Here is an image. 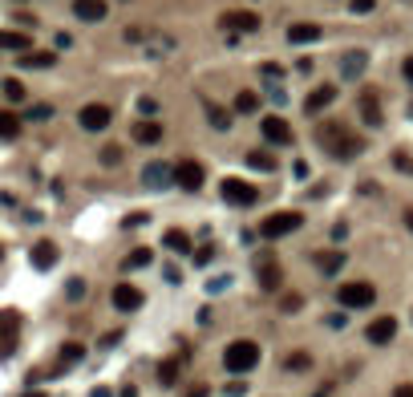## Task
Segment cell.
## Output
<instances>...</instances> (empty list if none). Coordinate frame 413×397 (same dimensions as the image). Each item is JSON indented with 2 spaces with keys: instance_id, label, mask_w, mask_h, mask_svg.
I'll return each instance as SVG.
<instances>
[{
  "instance_id": "cell-2",
  "label": "cell",
  "mask_w": 413,
  "mask_h": 397,
  "mask_svg": "<svg viewBox=\"0 0 413 397\" xmlns=\"http://www.w3.org/2000/svg\"><path fill=\"white\" fill-rule=\"evenodd\" d=\"M223 365H227V373H252L259 365V345L255 341H231L227 353H223Z\"/></svg>"
},
{
  "instance_id": "cell-45",
  "label": "cell",
  "mask_w": 413,
  "mask_h": 397,
  "mask_svg": "<svg viewBox=\"0 0 413 397\" xmlns=\"http://www.w3.org/2000/svg\"><path fill=\"white\" fill-rule=\"evenodd\" d=\"M211 256H215V248H203V252H195V264H211Z\"/></svg>"
},
{
  "instance_id": "cell-23",
  "label": "cell",
  "mask_w": 413,
  "mask_h": 397,
  "mask_svg": "<svg viewBox=\"0 0 413 397\" xmlns=\"http://www.w3.org/2000/svg\"><path fill=\"white\" fill-rule=\"evenodd\" d=\"M21 134V118L13 110H0V138H17Z\"/></svg>"
},
{
  "instance_id": "cell-4",
  "label": "cell",
  "mask_w": 413,
  "mask_h": 397,
  "mask_svg": "<svg viewBox=\"0 0 413 397\" xmlns=\"http://www.w3.org/2000/svg\"><path fill=\"white\" fill-rule=\"evenodd\" d=\"M17 341H21V312L4 308V312H0V357H13V353H17Z\"/></svg>"
},
{
  "instance_id": "cell-14",
  "label": "cell",
  "mask_w": 413,
  "mask_h": 397,
  "mask_svg": "<svg viewBox=\"0 0 413 397\" xmlns=\"http://www.w3.org/2000/svg\"><path fill=\"white\" fill-rule=\"evenodd\" d=\"M365 337L373 345H389L393 337H397V321H393V316H377V321L365 328Z\"/></svg>"
},
{
  "instance_id": "cell-38",
  "label": "cell",
  "mask_w": 413,
  "mask_h": 397,
  "mask_svg": "<svg viewBox=\"0 0 413 397\" xmlns=\"http://www.w3.org/2000/svg\"><path fill=\"white\" fill-rule=\"evenodd\" d=\"M102 163L118 166V163H122V146H106V150H102Z\"/></svg>"
},
{
  "instance_id": "cell-18",
  "label": "cell",
  "mask_w": 413,
  "mask_h": 397,
  "mask_svg": "<svg viewBox=\"0 0 413 397\" xmlns=\"http://www.w3.org/2000/svg\"><path fill=\"white\" fill-rule=\"evenodd\" d=\"M365 65H369V53L365 49H348L341 57V77H361L365 73Z\"/></svg>"
},
{
  "instance_id": "cell-15",
  "label": "cell",
  "mask_w": 413,
  "mask_h": 397,
  "mask_svg": "<svg viewBox=\"0 0 413 397\" xmlns=\"http://www.w3.org/2000/svg\"><path fill=\"white\" fill-rule=\"evenodd\" d=\"M134 142H142V146H154V142H162V122L159 118H142V122H134Z\"/></svg>"
},
{
  "instance_id": "cell-27",
  "label": "cell",
  "mask_w": 413,
  "mask_h": 397,
  "mask_svg": "<svg viewBox=\"0 0 413 397\" xmlns=\"http://www.w3.org/2000/svg\"><path fill=\"white\" fill-rule=\"evenodd\" d=\"M361 114H365L369 126H381V106H377V97H373V94L361 97Z\"/></svg>"
},
{
  "instance_id": "cell-21",
  "label": "cell",
  "mask_w": 413,
  "mask_h": 397,
  "mask_svg": "<svg viewBox=\"0 0 413 397\" xmlns=\"http://www.w3.org/2000/svg\"><path fill=\"white\" fill-rule=\"evenodd\" d=\"M29 45H33V41H29V33H13V29H0V49H4V53H24Z\"/></svg>"
},
{
  "instance_id": "cell-48",
  "label": "cell",
  "mask_w": 413,
  "mask_h": 397,
  "mask_svg": "<svg viewBox=\"0 0 413 397\" xmlns=\"http://www.w3.org/2000/svg\"><path fill=\"white\" fill-rule=\"evenodd\" d=\"M405 77H410V81H413V57H410V61H405Z\"/></svg>"
},
{
  "instance_id": "cell-8",
  "label": "cell",
  "mask_w": 413,
  "mask_h": 397,
  "mask_svg": "<svg viewBox=\"0 0 413 397\" xmlns=\"http://www.w3.org/2000/svg\"><path fill=\"white\" fill-rule=\"evenodd\" d=\"M110 106H102V102H90V106H81V114H77V122H81V130H106L110 126Z\"/></svg>"
},
{
  "instance_id": "cell-40",
  "label": "cell",
  "mask_w": 413,
  "mask_h": 397,
  "mask_svg": "<svg viewBox=\"0 0 413 397\" xmlns=\"http://www.w3.org/2000/svg\"><path fill=\"white\" fill-rule=\"evenodd\" d=\"M393 166H397V170H405V175H413V159H410V154H393Z\"/></svg>"
},
{
  "instance_id": "cell-13",
  "label": "cell",
  "mask_w": 413,
  "mask_h": 397,
  "mask_svg": "<svg viewBox=\"0 0 413 397\" xmlns=\"http://www.w3.org/2000/svg\"><path fill=\"white\" fill-rule=\"evenodd\" d=\"M142 183H146V187H170V183H175V166L146 163L142 166Z\"/></svg>"
},
{
  "instance_id": "cell-6",
  "label": "cell",
  "mask_w": 413,
  "mask_h": 397,
  "mask_svg": "<svg viewBox=\"0 0 413 397\" xmlns=\"http://www.w3.org/2000/svg\"><path fill=\"white\" fill-rule=\"evenodd\" d=\"M341 304L344 308H369V304L377 300V292H373V284H365V280H353V284H341Z\"/></svg>"
},
{
  "instance_id": "cell-12",
  "label": "cell",
  "mask_w": 413,
  "mask_h": 397,
  "mask_svg": "<svg viewBox=\"0 0 413 397\" xmlns=\"http://www.w3.org/2000/svg\"><path fill=\"white\" fill-rule=\"evenodd\" d=\"M175 183H179L183 191H199V187H203V166L191 163V159L179 163V166H175Z\"/></svg>"
},
{
  "instance_id": "cell-19",
  "label": "cell",
  "mask_w": 413,
  "mask_h": 397,
  "mask_svg": "<svg viewBox=\"0 0 413 397\" xmlns=\"http://www.w3.org/2000/svg\"><path fill=\"white\" fill-rule=\"evenodd\" d=\"M29 259H33V268H41V272H49V268L57 264V243H49V239H41V243H33V252H29Z\"/></svg>"
},
{
  "instance_id": "cell-34",
  "label": "cell",
  "mask_w": 413,
  "mask_h": 397,
  "mask_svg": "<svg viewBox=\"0 0 413 397\" xmlns=\"http://www.w3.org/2000/svg\"><path fill=\"white\" fill-rule=\"evenodd\" d=\"M248 166H255V170H275V159H272V154H259V150H252V154H248Z\"/></svg>"
},
{
  "instance_id": "cell-3",
  "label": "cell",
  "mask_w": 413,
  "mask_h": 397,
  "mask_svg": "<svg viewBox=\"0 0 413 397\" xmlns=\"http://www.w3.org/2000/svg\"><path fill=\"white\" fill-rule=\"evenodd\" d=\"M304 223V215H296V211H275V215H268L264 223H259V235L264 239H284V235H292Z\"/></svg>"
},
{
  "instance_id": "cell-51",
  "label": "cell",
  "mask_w": 413,
  "mask_h": 397,
  "mask_svg": "<svg viewBox=\"0 0 413 397\" xmlns=\"http://www.w3.org/2000/svg\"><path fill=\"white\" fill-rule=\"evenodd\" d=\"M24 397H45V394H33V389H29V394H24Z\"/></svg>"
},
{
  "instance_id": "cell-29",
  "label": "cell",
  "mask_w": 413,
  "mask_h": 397,
  "mask_svg": "<svg viewBox=\"0 0 413 397\" xmlns=\"http://www.w3.org/2000/svg\"><path fill=\"white\" fill-rule=\"evenodd\" d=\"M150 259H154V252H150V248H134V252L126 256V264H122V268H126V272H130V268H146Z\"/></svg>"
},
{
  "instance_id": "cell-7",
  "label": "cell",
  "mask_w": 413,
  "mask_h": 397,
  "mask_svg": "<svg viewBox=\"0 0 413 397\" xmlns=\"http://www.w3.org/2000/svg\"><path fill=\"white\" fill-rule=\"evenodd\" d=\"M219 21H223L227 33H259V24H264L255 13H248V8H227Z\"/></svg>"
},
{
  "instance_id": "cell-9",
  "label": "cell",
  "mask_w": 413,
  "mask_h": 397,
  "mask_svg": "<svg viewBox=\"0 0 413 397\" xmlns=\"http://www.w3.org/2000/svg\"><path fill=\"white\" fill-rule=\"evenodd\" d=\"M255 276H259V288H264V292H275L280 280H284V272H280V264H275L272 256L255 259Z\"/></svg>"
},
{
  "instance_id": "cell-20",
  "label": "cell",
  "mask_w": 413,
  "mask_h": 397,
  "mask_svg": "<svg viewBox=\"0 0 413 397\" xmlns=\"http://www.w3.org/2000/svg\"><path fill=\"white\" fill-rule=\"evenodd\" d=\"M288 41L292 45H312V41H321V24H312V21H300L288 29Z\"/></svg>"
},
{
  "instance_id": "cell-32",
  "label": "cell",
  "mask_w": 413,
  "mask_h": 397,
  "mask_svg": "<svg viewBox=\"0 0 413 397\" xmlns=\"http://www.w3.org/2000/svg\"><path fill=\"white\" fill-rule=\"evenodd\" d=\"M0 86H4V97H8V102H24V86L17 81V77H4Z\"/></svg>"
},
{
  "instance_id": "cell-22",
  "label": "cell",
  "mask_w": 413,
  "mask_h": 397,
  "mask_svg": "<svg viewBox=\"0 0 413 397\" xmlns=\"http://www.w3.org/2000/svg\"><path fill=\"white\" fill-rule=\"evenodd\" d=\"M57 65V53H24L21 70H53Z\"/></svg>"
},
{
  "instance_id": "cell-11",
  "label": "cell",
  "mask_w": 413,
  "mask_h": 397,
  "mask_svg": "<svg viewBox=\"0 0 413 397\" xmlns=\"http://www.w3.org/2000/svg\"><path fill=\"white\" fill-rule=\"evenodd\" d=\"M73 13H77V21L97 24V21H106L110 4H106V0H73Z\"/></svg>"
},
{
  "instance_id": "cell-31",
  "label": "cell",
  "mask_w": 413,
  "mask_h": 397,
  "mask_svg": "<svg viewBox=\"0 0 413 397\" xmlns=\"http://www.w3.org/2000/svg\"><path fill=\"white\" fill-rule=\"evenodd\" d=\"M308 365H312V357H308V353H292V357L284 361V369H288V373H304Z\"/></svg>"
},
{
  "instance_id": "cell-36",
  "label": "cell",
  "mask_w": 413,
  "mask_h": 397,
  "mask_svg": "<svg viewBox=\"0 0 413 397\" xmlns=\"http://www.w3.org/2000/svg\"><path fill=\"white\" fill-rule=\"evenodd\" d=\"M65 296H69V300H81V296H86V280H81V276H73V280L65 284Z\"/></svg>"
},
{
  "instance_id": "cell-16",
  "label": "cell",
  "mask_w": 413,
  "mask_h": 397,
  "mask_svg": "<svg viewBox=\"0 0 413 397\" xmlns=\"http://www.w3.org/2000/svg\"><path fill=\"white\" fill-rule=\"evenodd\" d=\"M114 308L118 312H138V308H142V292H138L134 284H118L114 288Z\"/></svg>"
},
{
  "instance_id": "cell-26",
  "label": "cell",
  "mask_w": 413,
  "mask_h": 397,
  "mask_svg": "<svg viewBox=\"0 0 413 397\" xmlns=\"http://www.w3.org/2000/svg\"><path fill=\"white\" fill-rule=\"evenodd\" d=\"M203 106H206L211 126H215V130H227V126H231V114H227V110H223V106H215V102H203Z\"/></svg>"
},
{
  "instance_id": "cell-17",
  "label": "cell",
  "mask_w": 413,
  "mask_h": 397,
  "mask_svg": "<svg viewBox=\"0 0 413 397\" xmlns=\"http://www.w3.org/2000/svg\"><path fill=\"white\" fill-rule=\"evenodd\" d=\"M332 102H337V86H316L312 94L304 97V110H308V114H321V110H328Z\"/></svg>"
},
{
  "instance_id": "cell-47",
  "label": "cell",
  "mask_w": 413,
  "mask_h": 397,
  "mask_svg": "<svg viewBox=\"0 0 413 397\" xmlns=\"http://www.w3.org/2000/svg\"><path fill=\"white\" fill-rule=\"evenodd\" d=\"M93 397H114V394H110L106 385H97V389H93Z\"/></svg>"
},
{
  "instance_id": "cell-5",
  "label": "cell",
  "mask_w": 413,
  "mask_h": 397,
  "mask_svg": "<svg viewBox=\"0 0 413 397\" xmlns=\"http://www.w3.org/2000/svg\"><path fill=\"white\" fill-rule=\"evenodd\" d=\"M223 199L227 203H235V207H252L255 199H259V191H255V183H248V179H223Z\"/></svg>"
},
{
  "instance_id": "cell-50",
  "label": "cell",
  "mask_w": 413,
  "mask_h": 397,
  "mask_svg": "<svg viewBox=\"0 0 413 397\" xmlns=\"http://www.w3.org/2000/svg\"><path fill=\"white\" fill-rule=\"evenodd\" d=\"M118 397H138V394H134V385H130V389H122V394H118Z\"/></svg>"
},
{
  "instance_id": "cell-24",
  "label": "cell",
  "mask_w": 413,
  "mask_h": 397,
  "mask_svg": "<svg viewBox=\"0 0 413 397\" xmlns=\"http://www.w3.org/2000/svg\"><path fill=\"white\" fill-rule=\"evenodd\" d=\"M162 243H166L170 252H179V256L191 252V235H186V232H166V235H162Z\"/></svg>"
},
{
  "instance_id": "cell-10",
  "label": "cell",
  "mask_w": 413,
  "mask_h": 397,
  "mask_svg": "<svg viewBox=\"0 0 413 397\" xmlns=\"http://www.w3.org/2000/svg\"><path fill=\"white\" fill-rule=\"evenodd\" d=\"M259 130H264V138L275 142V146H292V126H288L284 118H264Z\"/></svg>"
},
{
  "instance_id": "cell-25",
  "label": "cell",
  "mask_w": 413,
  "mask_h": 397,
  "mask_svg": "<svg viewBox=\"0 0 413 397\" xmlns=\"http://www.w3.org/2000/svg\"><path fill=\"white\" fill-rule=\"evenodd\" d=\"M81 357H86V345L69 341V345H61V357H57V361H61V369H69V365H77Z\"/></svg>"
},
{
  "instance_id": "cell-44",
  "label": "cell",
  "mask_w": 413,
  "mask_h": 397,
  "mask_svg": "<svg viewBox=\"0 0 413 397\" xmlns=\"http://www.w3.org/2000/svg\"><path fill=\"white\" fill-rule=\"evenodd\" d=\"M248 394V385H243V381H231L227 385V397H243Z\"/></svg>"
},
{
  "instance_id": "cell-46",
  "label": "cell",
  "mask_w": 413,
  "mask_h": 397,
  "mask_svg": "<svg viewBox=\"0 0 413 397\" xmlns=\"http://www.w3.org/2000/svg\"><path fill=\"white\" fill-rule=\"evenodd\" d=\"M393 397H413V385H397V389H393Z\"/></svg>"
},
{
  "instance_id": "cell-42",
  "label": "cell",
  "mask_w": 413,
  "mask_h": 397,
  "mask_svg": "<svg viewBox=\"0 0 413 397\" xmlns=\"http://www.w3.org/2000/svg\"><path fill=\"white\" fill-rule=\"evenodd\" d=\"M373 4H377V0H348L353 13H373Z\"/></svg>"
},
{
  "instance_id": "cell-30",
  "label": "cell",
  "mask_w": 413,
  "mask_h": 397,
  "mask_svg": "<svg viewBox=\"0 0 413 397\" xmlns=\"http://www.w3.org/2000/svg\"><path fill=\"white\" fill-rule=\"evenodd\" d=\"M341 268H344V252H324L321 256V272L332 276V272H341Z\"/></svg>"
},
{
  "instance_id": "cell-43",
  "label": "cell",
  "mask_w": 413,
  "mask_h": 397,
  "mask_svg": "<svg viewBox=\"0 0 413 397\" xmlns=\"http://www.w3.org/2000/svg\"><path fill=\"white\" fill-rule=\"evenodd\" d=\"M206 288H211V292H223V288H231V276H215Z\"/></svg>"
},
{
  "instance_id": "cell-39",
  "label": "cell",
  "mask_w": 413,
  "mask_h": 397,
  "mask_svg": "<svg viewBox=\"0 0 413 397\" xmlns=\"http://www.w3.org/2000/svg\"><path fill=\"white\" fill-rule=\"evenodd\" d=\"M138 110H142L146 118H154V114H159V102H154V97H142V102H138Z\"/></svg>"
},
{
  "instance_id": "cell-41",
  "label": "cell",
  "mask_w": 413,
  "mask_h": 397,
  "mask_svg": "<svg viewBox=\"0 0 413 397\" xmlns=\"http://www.w3.org/2000/svg\"><path fill=\"white\" fill-rule=\"evenodd\" d=\"M142 223H146V211H138V215H126V219H122V227H142Z\"/></svg>"
},
{
  "instance_id": "cell-28",
  "label": "cell",
  "mask_w": 413,
  "mask_h": 397,
  "mask_svg": "<svg viewBox=\"0 0 413 397\" xmlns=\"http://www.w3.org/2000/svg\"><path fill=\"white\" fill-rule=\"evenodd\" d=\"M235 110H239V114H255V110H259V94H252V90L235 94Z\"/></svg>"
},
{
  "instance_id": "cell-49",
  "label": "cell",
  "mask_w": 413,
  "mask_h": 397,
  "mask_svg": "<svg viewBox=\"0 0 413 397\" xmlns=\"http://www.w3.org/2000/svg\"><path fill=\"white\" fill-rule=\"evenodd\" d=\"M405 227L413 232V211H405Z\"/></svg>"
},
{
  "instance_id": "cell-33",
  "label": "cell",
  "mask_w": 413,
  "mask_h": 397,
  "mask_svg": "<svg viewBox=\"0 0 413 397\" xmlns=\"http://www.w3.org/2000/svg\"><path fill=\"white\" fill-rule=\"evenodd\" d=\"M159 381H162V385H175V381H179V361H162V365H159Z\"/></svg>"
},
{
  "instance_id": "cell-37",
  "label": "cell",
  "mask_w": 413,
  "mask_h": 397,
  "mask_svg": "<svg viewBox=\"0 0 413 397\" xmlns=\"http://www.w3.org/2000/svg\"><path fill=\"white\" fill-rule=\"evenodd\" d=\"M29 118H33V122H49V118H53V106H45V102H37V106L29 110Z\"/></svg>"
},
{
  "instance_id": "cell-35",
  "label": "cell",
  "mask_w": 413,
  "mask_h": 397,
  "mask_svg": "<svg viewBox=\"0 0 413 397\" xmlns=\"http://www.w3.org/2000/svg\"><path fill=\"white\" fill-rule=\"evenodd\" d=\"M280 308H284V312H300V308H304V296H300V292H284V296H280Z\"/></svg>"
},
{
  "instance_id": "cell-1",
  "label": "cell",
  "mask_w": 413,
  "mask_h": 397,
  "mask_svg": "<svg viewBox=\"0 0 413 397\" xmlns=\"http://www.w3.org/2000/svg\"><path fill=\"white\" fill-rule=\"evenodd\" d=\"M316 142H321L332 159H341V163L357 159V154L365 150V138H357V134H353L348 126H341V122H324V126H316Z\"/></svg>"
}]
</instances>
